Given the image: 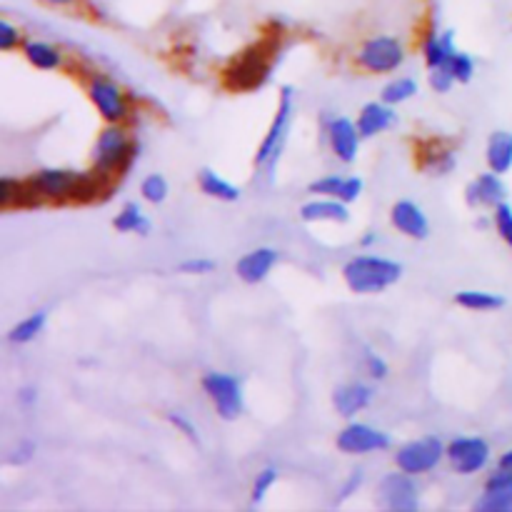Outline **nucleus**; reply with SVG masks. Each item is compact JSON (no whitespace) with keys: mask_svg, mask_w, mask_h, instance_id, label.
<instances>
[{"mask_svg":"<svg viewBox=\"0 0 512 512\" xmlns=\"http://www.w3.org/2000/svg\"><path fill=\"white\" fill-rule=\"evenodd\" d=\"M403 278V265L385 255H355L343 265V280L353 293L375 295Z\"/></svg>","mask_w":512,"mask_h":512,"instance_id":"1","label":"nucleus"},{"mask_svg":"<svg viewBox=\"0 0 512 512\" xmlns=\"http://www.w3.org/2000/svg\"><path fill=\"white\" fill-rule=\"evenodd\" d=\"M135 155H138V143L130 138L123 123H108L95 138L90 160H93L95 173H100L103 178H113L133 165Z\"/></svg>","mask_w":512,"mask_h":512,"instance_id":"2","label":"nucleus"},{"mask_svg":"<svg viewBox=\"0 0 512 512\" xmlns=\"http://www.w3.org/2000/svg\"><path fill=\"white\" fill-rule=\"evenodd\" d=\"M270 73H273V63H270L268 50H265L263 45H253V48L243 50V53L225 68V85H228L230 90L248 93V90H255L263 83H268Z\"/></svg>","mask_w":512,"mask_h":512,"instance_id":"3","label":"nucleus"},{"mask_svg":"<svg viewBox=\"0 0 512 512\" xmlns=\"http://www.w3.org/2000/svg\"><path fill=\"white\" fill-rule=\"evenodd\" d=\"M85 173L73 168H40L28 178L30 190L38 195L40 203H68V200H78L80 183H83Z\"/></svg>","mask_w":512,"mask_h":512,"instance_id":"4","label":"nucleus"},{"mask_svg":"<svg viewBox=\"0 0 512 512\" xmlns=\"http://www.w3.org/2000/svg\"><path fill=\"white\" fill-rule=\"evenodd\" d=\"M203 390L208 400L213 403L215 413L223 420H238L245 410V395L243 383L235 375L223 373V370H213V373L203 375Z\"/></svg>","mask_w":512,"mask_h":512,"instance_id":"5","label":"nucleus"},{"mask_svg":"<svg viewBox=\"0 0 512 512\" xmlns=\"http://www.w3.org/2000/svg\"><path fill=\"white\" fill-rule=\"evenodd\" d=\"M293 108H295V90L290 85H285L280 90V103L278 113H275L273 123H270L268 133H265L263 143H260L258 153H255V165H268V168H275L280 153L285 148V140H288V128L290 120H293Z\"/></svg>","mask_w":512,"mask_h":512,"instance_id":"6","label":"nucleus"},{"mask_svg":"<svg viewBox=\"0 0 512 512\" xmlns=\"http://www.w3.org/2000/svg\"><path fill=\"white\" fill-rule=\"evenodd\" d=\"M445 453H448V445L443 443L435 435H425V438H415L410 443L400 445V450L395 453V465L405 473L415 475H428L438 468L445 460Z\"/></svg>","mask_w":512,"mask_h":512,"instance_id":"7","label":"nucleus"},{"mask_svg":"<svg viewBox=\"0 0 512 512\" xmlns=\"http://www.w3.org/2000/svg\"><path fill=\"white\" fill-rule=\"evenodd\" d=\"M358 65L373 75H388L405 63V45L395 35H373L355 55Z\"/></svg>","mask_w":512,"mask_h":512,"instance_id":"8","label":"nucleus"},{"mask_svg":"<svg viewBox=\"0 0 512 512\" xmlns=\"http://www.w3.org/2000/svg\"><path fill=\"white\" fill-rule=\"evenodd\" d=\"M493 458V448L485 438L480 435H458L448 443V453L445 460L450 463L453 473L470 478V475H478L480 470H485Z\"/></svg>","mask_w":512,"mask_h":512,"instance_id":"9","label":"nucleus"},{"mask_svg":"<svg viewBox=\"0 0 512 512\" xmlns=\"http://www.w3.org/2000/svg\"><path fill=\"white\" fill-rule=\"evenodd\" d=\"M93 108L105 123H125L130 118V103L125 90L108 75H93L85 85Z\"/></svg>","mask_w":512,"mask_h":512,"instance_id":"10","label":"nucleus"},{"mask_svg":"<svg viewBox=\"0 0 512 512\" xmlns=\"http://www.w3.org/2000/svg\"><path fill=\"white\" fill-rule=\"evenodd\" d=\"M335 445H338L340 453L345 455H373L388 450L390 445H393V438H390L385 430L375 428V425L350 420V423L338 433Z\"/></svg>","mask_w":512,"mask_h":512,"instance_id":"11","label":"nucleus"},{"mask_svg":"<svg viewBox=\"0 0 512 512\" xmlns=\"http://www.w3.org/2000/svg\"><path fill=\"white\" fill-rule=\"evenodd\" d=\"M378 500L383 508L393 512H415L420 508V485L415 475L405 470H395L380 480Z\"/></svg>","mask_w":512,"mask_h":512,"instance_id":"12","label":"nucleus"},{"mask_svg":"<svg viewBox=\"0 0 512 512\" xmlns=\"http://www.w3.org/2000/svg\"><path fill=\"white\" fill-rule=\"evenodd\" d=\"M325 135H328L330 150H333V155L340 163H355L360 153V140H363L358 120H350L345 115H333L325 123Z\"/></svg>","mask_w":512,"mask_h":512,"instance_id":"13","label":"nucleus"},{"mask_svg":"<svg viewBox=\"0 0 512 512\" xmlns=\"http://www.w3.org/2000/svg\"><path fill=\"white\" fill-rule=\"evenodd\" d=\"M508 198V185H505L503 175L488 170L480 173L473 183L465 188V200L470 208H498Z\"/></svg>","mask_w":512,"mask_h":512,"instance_id":"14","label":"nucleus"},{"mask_svg":"<svg viewBox=\"0 0 512 512\" xmlns=\"http://www.w3.org/2000/svg\"><path fill=\"white\" fill-rule=\"evenodd\" d=\"M390 223L400 235L413 240H425L430 235V218L415 200H398L390 208Z\"/></svg>","mask_w":512,"mask_h":512,"instance_id":"15","label":"nucleus"},{"mask_svg":"<svg viewBox=\"0 0 512 512\" xmlns=\"http://www.w3.org/2000/svg\"><path fill=\"white\" fill-rule=\"evenodd\" d=\"M375 398L373 385L368 383H343L333 390V408L340 418L355 420L363 410L370 408Z\"/></svg>","mask_w":512,"mask_h":512,"instance_id":"16","label":"nucleus"},{"mask_svg":"<svg viewBox=\"0 0 512 512\" xmlns=\"http://www.w3.org/2000/svg\"><path fill=\"white\" fill-rule=\"evenodd\" d=\"M280 253L270 245H260V248H253L250 253H245L243 258L235 263V273L243 283L248 285H258L273 273V268L278 265Z\"/></svg>","mask_w":512,"mask_h":512,"instance_id":"17","label":"nucleus"},{"mask_svg":"<svg viewBox=\"0 0 512 512\" xmlns=\"http://www.w3.org/2000/svg\"><path fill=\"white\" fill-rule=\"evenodd\" d=\"M398 123V110L395 105L385 103V100H373L360 108L358 115V128L363 138H375V135L385 133Z\"/></svg>","mask_w":512,"mask_h":512,"instance_id":"18","label":"nucleus"},{"mask_svg":"<svg viewBox=\"0 0 512 512\" xmlns=\"http://www.w3.org/2000/svg\"><path fill=\"white\" fill-rule=\"evenodd\" d=\"M418 163L430 175H450L458 168V153L440 140H430L418 150Z\"/></svg>","mask_w":512,"mask_h":512,"instance_id":"19","label":"nucleus"},{"mask_svg":"<svg viewBox=\"0 0 512 512\" xmlns=\"http://www.w3.org/2000/svg\"><path fill=\"white\" fill-rule=\"evenodd\" d=\"M458 53V45H455V33L453 30H438L430 28L425 33L423 40V58L428 68H440V65H448L453 60V55Z\"/></svg>","mask_w":512,"mask_h":512,"instance_id":"20","label":"nucleus"},{"mask_svg":"<svg viewBox=\"0 0 512 512\" xmlns=\"http://www.w3.org/2000/svg\"><path fill=\"white\" fill-rule=\"evenodd\" d=\"M300 218L305 223H348V203L340 198H315L300 208Z\"/></svg>","mask_w":512,"mask_h":512,"instance_id":"21","label":"nucleus"},{"mask_svg":"<svg viewBox=\"0 0 512 512\" xmlns=\"http://www.w3.org/2000/svg\"><path fill=\"white\" fill-rule=\"evenodd\" d=\"M485 163L490 170L505 175L512 170V133L510 130H495L485 145Z\"/></svg>","mask_w":512,"mask_h":512,"instance_id":"22","label":"nucleus"},{"mask_svg":"<svg viewBox=\"0 0 512 512\" xmlns=\"http://www.w3.org/2000/svg\"><path fill=\"white\" fill-rule=\"evenodd\" d=\"M38 195L30 190L28 180L10 178V175H3L0 178V208L13 210V208H30V205H38Z\"/></svg>","mask_w":512,"mask_h":512,"instance_id":"23","label":"nucleus"},{"mask_svg":"<svg viewBox=\"0 0 512 512\" xmlns=\"http://www.w3.org/2000/svg\"><path fill=\"white\" fill-rule=\"evenodd\" d=\"M23 55L35 70H58L63 65V53L48 40H25Z\"/></svg>","mask_w":512,"mask_h":512,"instance_id":"24","label":"nucleus"},{"mask_svg":"<svg viewBox=\"0 0 512 512\" xmlns=\"http://www.w3.org/2000/svg\"><path fill=\"white\" fill-rule=\"evenodd\" d=\"M198 185L208 198L223 200V203H235L240 198V188L235 183H230L228 178L215 173L213 168H203L198 175Z\"/></svg>","mask_w":512,"mask_h":512,"instance_id":"25","label":"nucleus"},{"mask_svg":"<svg viewBox=\"0 0 512 512\" xmlns=\"http://www.w3.org/2000/svg\"><path fill=\"white\" fill-rule=\"evenodd\" d=\"M455 303L465 310H473V313H493L505 305L503 295L488 293V290H460L455 295Z\"/></svg>","mask_w":512,"mask_h":512,"instance_id":"26","label":"nucleus"},{"mask_svg":"<svg viewBox=\"0 0 512 512\" xmlns=\"http://www.w3.org/2000/svg\"><path fill=\"white\" fill-rule=\"evenodd\" d=\"M113 228L118 233H138L148 235L150 233V218L143 213L138 203H125L120 208V213L113 218Z\"/></svg>","mask_w":512,"mask_h":512,"instance_id":"27","label":"nucleus"},{"mask_svg":"<svg viewBox=\"0 0 512 512\" xmlns=\"http://www.w3.org/2000/svg\"><path fill=\"white\" fill-rule=\"evenodd\" d=\"M45 325H48V313H45V310H35V313H30L28 318H23L18 325L10 328L8 340L13 345L33 343V340L43 333Z\"/></svg>","mask_w":512,"mask_h":512,"instance_id":"28","label":"nucleus"},{"mask_svg":"<svg viewBox=\"0 0 512 512\" xmlns=\"http://www.w3.org/2000/svg\"><path fill=\"white\" fill-rule=\"evenodd\" d=\"M415 95H418V80L400 75V78H393L390 83H385L383 93H380V100H385V103L398 108V105L408 103V100L415 98Z\"/></svg>","mask_w":512,"mask_h":512,"instance_id":"29","label":"nucleus"},{"mask_svg":"<svg viewBox=\"0 0 512 512\" xmlns=\"http://www.w3.org/2000/svg\"><path fill=\"white\" fill-rule=\"evenodd\" d=\"M480 512H512V488H485L475 500Z\"/></svg>","mask_w":512,"mask_h":512,"instance_id":"30","label":"nucleus"},{"mask_svg":"<svg viewBox=\"0 0 512 512\" xmlns=\"http://www.w3.org/2000/svg\"><path fill=\"white\" fill-rule=\"evenodd\" d=\"M168 193H170V185H168V180H165V175H160V173H150L148 178L140 183V195H143L145 203H150V205L165 203Z\"/></svg>","mask_w":512,"mask_h":512,"instance_id":"31","label":"nucleus"},{"mask_svg":"<svg viewBox=\"0 0 512 512\" xmlns=\"http://www.w3.org/2000/svg\"><path fill=\"white\" fill-rule=\"evenodd\" d=\"M275 483H278V468H275V465H265V468L260 470L253 480V493H250L253 505L263 503V500L268 498L270 490H273Z\"/></svg>","mask_w":512,"mask_h":512,"instance_id":"32","label":"nucleus"},{"mask_svg":"<svg viewBox=\"0 0 512 512\" xmlns=\"http://www.w3.org/2000/svg\"><path fill=\"white\" fill-rule=\"evenodd\" d=\"M493 228L500 235V240L512 250V205L508 200L493 208Z\"/></svg>","mask_w":512,"mask_h":512,"instance_id":"33","label":"nucleus"},{"mask_svg":"<svg viewBox=\"0 0 512 512\" xmlns=\"http://www.w3.org/2000/svg\"><path fill=\"white\" fill-rule=\"evenodd\" d=\"M343 183H345L343 175H323V178L313 180L308 190L315 195V198H340Z\"/></svg>","mask_w":512,"mask_h":512,"instance_id":"34","label":"nucleus"},{"mask_svg":"<svg viewBox=\"0 0 512 512\" xmlns=\"http://www.w3.org/2000/svg\"><path fill=\"white\" fill-rule=\"evenodd\" d=\"M450 70H453L455 80H458L460 85L470 83V80L475 78V60L473 55L463 53V50H458V53L453 55V60H450Z\"/></svg>","mask_w":512,"mask_h":512,"instance_id":"35","label":"nucleus"},{"mask_svg":"<svg viewBox=\"0 0 512 512\" xmlns=\"http://www.w3.org/2000/svg\"><path fill=\"white\" fill-rule=\"evenodd\" d=\"M428 83H430V88L435 90V93H450V90H453V85L458 83V80H455L450 65H440V68H430Z\"/></svg>","mask_w":512,"mask_h":512,"instance_id":"36","label":"nucleus"},{"mask_svg":"<svg viewBox=\"0 0 512 512\" xmlns=\"http://www.w3.org/2000/svg\"><path fill=\"white\" fill-rule=\"evenodd\" d=\"M23 33H20V28H15L10 20H0V50L3 53H10V50L15 48H23Z\"/></svg>","mask_w":512,"mask_h":512,"instance_id":"37","label":"nucleus"},{"mask_svg":"<svg viewBox=\"0 0 512 512\" xmlns=\"http://www.w3.org/2000/svg\"><path fill=\"white\" fill-rule=\"evenodd\" d=\"M365 370H368V375L373 380H385L390 375L388 360L380 358V355L373 353V350H365Z\"/></svg>","mask_w":512,"mask_h":512,"instance_id":"38","label":"nucleus"},{"mask_svg":"<svg viewBox=\"0 0 512 512\" xmlns=\"http://www.w3.org/2000/svg\"><path fill=\"white\" fill-rule=\"evenodd\" d=\"M180 273L185 275H208L215 270V260L210 258H188L178 265Z\"/></svg>","mask_w":512,"mask_h":512,"instance_id":"39","label":"nucleus"},{"mask_svg":"<svg viewBox=\"0 0 512 512\" xmlns=\"http://www.w3.org/2000/svg\"><path fill=\"white\" fill-rule=\"evenodd\" d=\"M168 423L173 425V428H178L180 433L185 435V438H190L193 440V443H198V433H195V423L193 420L188 418V415L185 413H178V410H173V413H168Z\"/></svg>","mask_w":512,"mask_h":512,"instance_id":"40","label":"nucleus"},{"mask_svg":"<svg viewBox=\"0 0 512 512\" xmlns=\"http://www.w3.org/2000/svg\"><path fill=\"white\" fill-rule=\"evenodd\" d=\"M363 188H365L363 178H358V175H348L343 183V190H340V200H345L348 205L355 203V200L363 195Z\"/></svg>","mask_w":512,"mask_h":512,"instance_id":"41","label":"nucleus"},{"mask_svg":"<svg viewBox=\"0 0 512 512\" xmlns=\"http://www.w3.org/2000/svg\"><path fill=\"white\" fill-rule=\"evenodd\" d=\"M363 483H365V473H363V470H353V473L348 475V480H345V483H343V488H340L338 503H345V500H348V498H353V495L358 493L360 485H363Z\"/></svg>","mask_w":512,"mask_h":512,"instance_id":"42","label":"nucleus"},{"mask_svg":"<svg viewBox=\"0 0 512 512\" xmlns=\"http://www.w3.org/2000/svg\"><path fill=\"white\" fill-rule=\"evenodd\" d=\"M485 488H512V465H500L488 480H485Z\"/></svg>","mask_w":512,"mask_h":512,"instance_id":"43","label":"nucleus"},{"mask_svg":"<svg viewBox=\"0 0 512 512\" xmlns=\"http://www.w3.org/2000/svg\"><path fill=\"white\" fill-rule=\"evenodd\" d=\"M378 243H380V235L375 233V230H365V235L360 238V245H363V248H373V245Z\"/></svg>","mask_w":512,"mask_h":512,"instance_id":"44","label":"nucleus"},{"mask_svg":"<svg viewBox=\"0 0 512 512\" xmlns=\"http://www.w3.org/2000/svg\"><path fill=\"white\" fill-rule=\"evenodd\" d=\"M18 398H20V403L30 405V403H35V398H38V390H35V388H23L18 393Z\"/></svg>","mask_w":512,"mask_h":512,"instance_id":"45","label":"nucleus"},{"mask_svg":"<svg viewBox=\"0 0 512 512\" xmlns=\"http://www.w3.org/2000/svg\"><path fill=\"white\" fill-rule=\"evenodd\" d=\"M40 3L50 5V8H73L78 0H40Z\"/></svg>","mask_w":512,"mask_h":512,"instance_id":"46","label":"nucleus"},{"mask_svg":"<svg viewBox=\"0 0 512 512\" xmlns=\"http://www.w3.org/2000/svg\"><path fill=\"white\" fill-rule=\"evenodd\" d=\"M500 465H512V448L508 450V453L500 455Z\"/></svg>","mask_w":512,"mask_h":512,"instance_id":"47","label":"nucleus"}]
</instances>
